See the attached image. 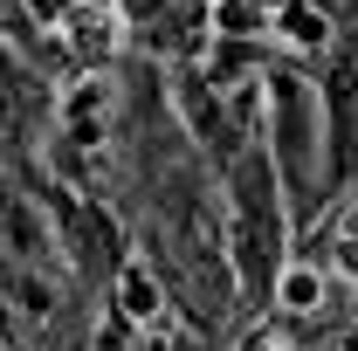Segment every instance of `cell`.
I'll return each instance as SVG.
<instances>
[{"label": "cell", "instance_id": "3", "mask_svg": "<svg viewBox=\"0 0 358 351\" xmlns=\"http://www.w3.org/2000/svg\"><path fill=\"white\" fill-rule=\"evenodd\" d=\"M324 268L317 262H289L282 275H275V310H289V317H317L324 310Z\"/></svg>", "mask_w": 358, "mask_h": 351}, {"label": "cell", "instance_id": "6", "mask_svg": "<svg viewBox=\"0 0 358 351\" xmlns=\"http://www.w3.org/2000/svg\"><path fill=\"white\" fill-rule=\"evenodd\" d=\"M241 351H282V345H268V338H255V345H241Z\"/></svg>", "mask_w": 358, "mask_h": 351}, {"label": "cell", "instance_id": "1", "mask_svg": "<svg viewBox=\"0 0 358 351\" xmlns=\"http://www.w3.org/2000/svg\"><path fill=\"white\" fill-rule=\"evenodd\" d=\"M110 103H117V96H110V76H96V69H90V76H76V83L62 89V124L96 138V124L110 117Z\"/></svg>", "mask_w": 358, "mask_h": 351}, {"label": "cell", "instance_id": "5", "mask_svg": "<svg viewBox=\"0 0 358 351\" xmlns=\"http://www.w3.org/2000/svg\"><path fill=\"white\" fill-rule=\"evenodd\" d=\"M214 28H221L227 42L248 35V28H255V0H221V7H214Z\"/></svg>", "mask_w": 358, "mask_h": 351}, {"label": "cell", "instance_id": "4", "mask_svg": "<svg viewBox=\"0 0 358 351\" xmlns=\"http://www.w3.org/2000/svg\"><path fill=\"white\" fill-rule=\"evenodd\" d=\"M275 35H282L289 48H324V42H331V21H324L317 7H303V0H289L282 21H275Z\"/></svg>", "mask_w": 358, "mask_h": 351}, {"label": "cell", "instance_id": "2", "mask_svg": "<svg viewBox=\"0 0 358 351\" xmlns=\"http://www.w3.org/2000/svg\"><path fill=\"white\" fill-rule=\"evenodd\" d=\"M117 317H124V324H138V331L166 317V296H159V275H152V268L131 262L124 275H117Z\"/></svg>", "mask_w": 358, "mask_h": 351}]
</instances>
